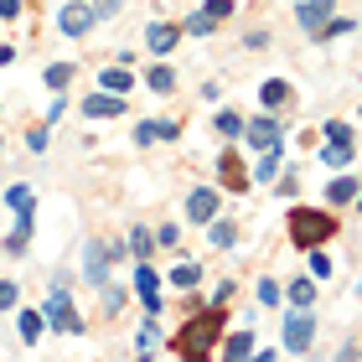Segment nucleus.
<instances>
[{
    "mask_svg": "<svg viewBox=\"0 0 362 362\" xmlns=\"http://www.w3.org/2000/svg\"><path fill=\"white\" fill-rule=\"evenodd\" d=\"M332 233H337V218H332V212H316V207H295V212H290V238L300 243V249L332 243Z\"/></svg>",
    "mask_w": 362,
    "mask_h": 362,
    "instance_id": "1",
    "label": "nucleus"
},
{
    "mask_svg": "<svg viewBox=\"0 0 362 362\" xmlns=\"http://www.w3.org/2000/svg\"><path fill=\"white\" fill-rule=\"evenodd\" d=\"M218 337H223V321H218V316H197V321L181 326L176 352H181V357H192V362H202V357L212 352V341H218Z\"/></svg>",
    "mask_w": 362,
    "mask_h": 362,
    "instance_id": "2",
    "label": "nucleus"
},
{
    "mask_svg": "<svg viewBox=\"0 0 362 362\" xmlns=\"http://www.w3.org/2000/svg\"><path fill=\"white\" fill-rule=\"evenodd\" d=\"M42 316H47V326H57V332H68V337H83V332H88V326H83V316H78V305H73V295H68V285H62V279H52V295H47Z\"/></svg>",
    "mask_w": 362,
    "mask_h": 362,
    "instance_id": "3",
    "label": "nucleus"
},
{
    "mask_svg": "<svg viewBox=\"0 0 362 362\" xmlns=\"http://www.w3.org/2000/svg\"><path fill=\"white\" fill-rule=\"evenodd\" d=\"M93 26H98V16H93L88 0H68V6L57 11V31L62 37H88Z\"/></svg>",
    "mask_w": 362,
    "mask_h": 362,
    "instance_id": "4",
    "label": "nucleus"
},
{
    "mask_svg": "<svg viewBox=\"0 0 362 362\" xmlns=\"http://www.w3.org/2000/svg\"><path fill=\"white\" fill-rule=\"evenodd\" d=\"M310 337H316V321H310V305H295L285 316V352H305Z\"/></svg>",
    "mask_w": 362,
    "mask_h": 362,
    "instance_id": "5",
    "label": "nucleus"
},
{
    "mask_svg": "<svg viewBox=\"0 0 362 362\" xmlns=\"http://www.w3.org/2000/svg\"><path fill=\"white\" fill-rule=\"evenodd\" d=\"M83 114H88V119H119V114H124V93H88L83 98Z\"/></svg>",
    "mask_w": 362,
    "mask_h": 362,
    "instance_id": "6",
    "label": "nucleus"
},
{
    "mask_svg": "<svg viewBox=\"0 0 362 362\" xmlns=\"http://www.w3.org/2000/svg\"><path fill=\"white\" fill-rule=\"evenodd\" d=\"M243 140L254 151H274L279 145V119H243Z\"/></svg>",
    "mask_w": 362,
    "mask_h": 362,
    "instance_id": "7",
    "label": "nucleus"
},
{
    "mask_svg": "<svg viewBox=\"0 0 362 362\" xmlns=\"http://www.w3.org/2000/svg\"><path fill=\"white\" fill-rule=\"evenodd\" d=\"M337 11V0H300V6H295V21H300L310 37H316V31L326 26V16Z\"/></svg>",
    "mask_w": 362,
    "mask_h": 362,
    "instance_id": "8",
    "label": "nucleus"
},
{
    "mask_svg": "<svg viewBox=\"0 0 362 362\" xmlns=\"http://www.w3.org/2000/svg\"><path fill=\"white\" fill-rule=\"evenodd\" d=\"M218 202H223V197L212 192V187H197V192L187 197V218H192V223H212V218H218Z\"/></svg>",
    "mask_w": 362,
    "mask_h": 362,
    "instance_id": "9",
    "label": "nucleus"
},
{
    "mask_svg": "<svg viewBox=\"0 0 362 362\" xmlns=\"http://www.w3.org/2000/svg\"><path fill=\"white\" fill-rule=\"evenodd\" d=\"M135 290H140L145 310H151V316H156V310H160V274H156L151 264H145V259H140V269H135Z\"/></svg>",
    "mask_w": 362,
    "mask_h": 362,
    "instance_id": "10",
    "label": "nucleus"
},
{
    "mask_svg": "<svg viewBox=\"0 0 362 362\" xmlns=\"http://www.w3.org/2000/svg\"><path fill=\"white\" fill-rule=\"evenodd\" d=\"M176 42H181V26H171V21H156L151 31H145V47H151L156 57H166V52H176Z\"/></svg>",
    "mask_w": 362,
    "mask_h": 362,
    "instance_id": "11",
    "label": "nucleus"
},
{
    "mask_svg": "<svg viewBox=\"0 0 362 362\" xmlns=\"http://www.w3.org/2000/svg\"><path fill=\"white\" fill-rule=\"evenodd\" d=\"M109 249H98V243H88V249H83V274H88V285H104V279H109Z\"/></svg>",
    "mask_w": 362,
    "mask_h": 362,
    "instance_id": "12",
    "label": "nucleus"
},
{
    "mask_svg": "<svg viewBox=\"0 0 362 362\" xmlns=\"http://www.w3.org/2000/svg\"><path fill=\"white\" fill-rule=\"evenodd\" d=\"M6 207L16 212V223H31V207H37V202H31V187H26V181L6 187Z\"/></svg>",
    "mask_w": 362,
    "mask_h": 362,
    "instance_id": "13",
    "label": "nucleus"
},
{
    "mask_svg": "<svg viewBox=\"0 0 362 362\" xmlns=\"http://www.w3.org/2000/svg\"><path fill=\"white\" fill-rule=\"evenodd\" d=\"M249 181H259V187L279 181V145H274V151H259V160H254V176H249Z\"/></svg>",
    "mask_w": 362,
    "mask_h": 362,
    "instance_id": "14",
    "label": "nucleus"
},
{
    "mask_svg": "<svg viewBox=\"0 0 362 362\" xmlns=\"http://www.w3.org/2000/svg\"><path fill=\"white\" fill-rule=\"evenodd\" d=\"M207 243H212V249H233V243H238V228L228 223V218H212V223H207Z\"/></svg>",
    "mask_w": 362,
    "mask_h": 362,
    "instance_id": "15",
    "label": "nucleus"
},
{
    "mask_svg": "<svg viewBox=\"0 0 362 362\" xmlns=\"http://www.w3.org/2000/svg\"><path fill=\"white\" fill-rule=\"evenodd\" d=\"M212 31H218V16L212 11H197V16L181 21V37H212Z\"/></svg>",
    "mask_w": 362,
    "mask_h": 362,
    "instance_id": "16",
    "label": "nucleus"
},
{
    "mask_svg": "<svg viewBox=\"0 0 362 362\" xmlns=\"http://www.w3.org/2000/svg\"><path fill=\"white\" fill-rule=\"evenodd\" d=\"M42 332H47V316H42V310H21V341H26V347H37Z\"/></svg>",
    "mask_w": 362,
    "mask_h": 362,
    "instance_id": "17",
    "label": "nucleus"
},
{
    "mask_svg": "<svg viewBox=\"0 0 362 362\" xmlns=\"http://www.w3.org/2000/svg\"><path fill=\"white\" fill-rule=\"evenodd\" d=\"M218 176H223V187H233V192L249 187V176L238 171V156H223V160H218Z\"/></svg>",
    "mask_w": 362,
    "mask_h": 362,
    "instance_id": "18",
    "label": "nucleus"
},
{
    "mask_svg": "<svg viewBox=\"0 0 362 362\" xmlns=\"http://www.w3.org/2000/svg\"><path fill=\"white\" fill-rule=\"evenodd\" d=\"M212 124H218L223 140H238V135H243V114H238V109H218V119H212Z\"/></svg>",
    "mask_w": 362,
    "mask_h": 362,
    "instance_id": "19",
    "label": "nucleus"
},
{
    "mask_svg": "<svg viewBox=\"0 0 362 362\" xmlns=\"http://www.w3.org/2000/svg\"><path fill=\"white\" fill-rule=\"evenodd\" d=\"M223 357H233V362L238 357H254V332H233V337L223 341Z\"/></svg>",
    "mask_w": 362,
    "mask_h": 362,
    "instance_id": "20",
    "label": "nucleus"
},
{
    "mask_svg": "<svg viewBox=\"0 0 362 362\" xmlns=\"http://www.w3.org/2000/svg\"><path fill=\"white\" fill-rule=\"evenodd\" d=\"M347 160H352V145H337V140H326V151H321V166H332V171H347Z\"/></svg>",
    "mask_w": 362,
    "mask_h": 362,
    "instance_id": "21",
    "label": "nucleus"
},
{
    "mask_svg": "<svg viewBox=\"0 0 362 362\" xmlns=\"http://www.w3.org/2000/svg\"><path fill=\"white\" fill-rule=\"evenodd\" d=\"M42 83H47V88H52V93H62V88H68V83H73V62H52V68H47V73H42Z\"/></svg>",
    "mask_w": 362,
    "mask_h": 362,
    "instance_id": "22",
    "label": "nucleus"
},
{
    "mask_svg": "<svg viewBox=\"0 0 362 362\" xmlns=\"http://www.w3.org/2000/svg\"><path fill=\"white\" fill-rule=\"evenodd\" d=\"M357 192H362V187H357V176H337V181H332V192H326V202H357Z\"/></svg>",
    "mask_w": 362,
    "mask_h": 362,
    "instance_id": "23",
    "label": "nucleus"
},
{
    "mask_svg": "<svg viewBox=\"0 0 362 362\" xmlns=\"http://www.w3.org/2000/svg\"><path fill=\"white\" fill-rule=\"evenodd\" d=\"M145 83H151V93H171L176 88V73L166 68V62H156V68L145 73Z\"/></svg>",
    "mask_w": 362,
    "mask_h": 362,
    "instance_id": "24",
    "label": "nucleus"
},
{
    "mask_svg": "<svg viewBox=\"0 0 362 362\" xmlns=\"http://www.w3.org/2000/svg\"><path fill=\"white\" fill-rule=\"evenodd\" d=\"M285 300H290V305H310V300H316V285H310V279H290V285H285Z\"/></svg>",
    "mask_w": 362,
    "mask_h": 362,
    "instance_id": "25",
    "label": "nucleus"
},
{
    "mask_svg": "<svg viewBox=\"0 0 362 362\" xmlns=\"http://www.w3.org/2000/svg\"><path fill=\"white\" fill-rule=\"evenodd\" d=\"M129 83H135V78H129L124 68H109V73H98V88H109V93H129Z\"/></svg>",
    "mask_w": 362,
    "mask_h": 362,
    "instance_id": "26",
    "label": "nucleus"
},
{
    "mask_svg": "<svg viewBox=\"0 0 362 362\" xmlns=\"http://www.w3.org/2000/svg\"><path fill=\"white\" fill-rule=\"evenodd\" d=\"M197 279H202V269H197V264H192V259H181V264L171 269V285H176V290H192V285H197Z\"/></svg>",
    "mask_w": 362,
    "mask_h": 362,
    "instance_id": "27",
    "label": "nucleus"
},
{
    "mask_svg": "<svg viewBox=\"0 0 362 362\" xmlns=\"http://www.w3.org/2000/svg\"><path fill=\"white\" fill-rule=\"evenodd\" d=\"M352 26H357L352 16H347V21H337V16H326V26L316 31V42H332V37H352Z\"/></svg>",
    "mask_w": 362,
    "mask_h": 362,
    "instance_id": "28",
    "label": "nucleus"
},
{
    "mask_svg": "<svg viewBox=\"0 0 362 362\" xmlns=\"http://www.w3.org/2000/svg\"><path fill=\"white\" fill-rule=\"evenodd\" d=\"M93 290H98V300H104V310H109V316H114V310L124 305V290L114 285V279H104V285H93Z\"/></svg>",
    "mask_w": 362,
    "mask_h": 362,
    "instance_id": "29",
    "label": "nucleus"
},
{
    "mask_svg": "<svg viewBox=\"0 0 362 362\" xmlns=\"http://www.w3.org/2000/svg\"><path fill=\"white\" fill-rule=\"evenodd\" d=\"M285 98H290V83H264V88H259V104H264V109H279Z\"/></svg>",
    "mask_w": 362,
    "mask_h": 362,
    "instance_id": "30",
    "label": "nucleus"
},
{
    "mask_svg": "<svg viewBox=\"0 0 362 362\" xmlns=\"http://www.w3.org/2000/svg\"><path fill=\"white\" fill-rule=\"evenodd\" d=\"M156 347H160V337H156V321H145V326H140V337H135V352H140V357H151Z\"/></svg>",
    "mask_w": 362,
    "mask_h": 362,
    "instance_id": "31",
    "label": "nucleus"
},
{
    "mask_svg": "<svg viewBox=\"0 0 362 362\" xmlns=\"http://www.w3.org/2000/svg\"><path fill=\"white\" fill-rule=\"evenodd\" d=\"M151 249H156V238L145 233V228H135V233H129V254H135V259H151Z\"/></svg>",
    "mask_w": 362,
    "mask_h": 362,
    "instance_id": "32",
    "label": "nucleus"
},
{
    "mask_svg": "<svg viewBox=\"0 0 362 362\" xmlns=\"http://www.w3.org/2000/svg\"><path fill=\"white\" fill-rule=\"evenodd\" d=\"M279 300H285V290L274 279H259V305H279Z\"/></svg>",
    "mask_w": 362,
    "mask_h": 362,
    "instance_id": "33",
    "label": "nucleus"
},
{
    "mask_svg": "<svg viewBox=\"0 0 362 362\" xmlns=\"http://www.w3.org/2000/svg\"><path fill=\"white\" fill-rule=\"evenodd\" d=\"M326 140H337V145H352V129L341 124V119H326Z\"/></svg>",
    "mask_w": 362,
    "mask_h": 362,
    "instance_id": "34",
    "label": "nucleus"
},
{
    "mask_svg": "<svg viewBox=\"0 0 362 362\" xmlns=\"http://www.w3.org/2000/svg\"><path fill=\"white\" fill-rule=\"evenodd\" d=\"M310 274H316V279H326V274H332V259H326L321 249H310Z\"/></svg>",
    "mask_w": 362,
    "mask_h": 362,
    "instance_id": "35",
    "label": "nucleus"
},
{
    "mask_svg": "<svg viewBox=\"0 0 362 362\" xmlns=\"http://www.w3.org/2000/svg\"><path fill=\"white\" fill-rule=\"evenodd\" d=\"M88 6H93V16H98V21H109V16H114V11H119V6H124V0H88Z\"/></svg>",
    "mask_w": 362,
    "mask_h": 362,
    "instance_id": "36",
    "label": "nucleus"
},
{
    "mask_svg": "<svg viewBox=\"0 0 362 362\" xmlns=\"http://www.w3.org/2000/svg\"><path fill=\"white\" fill-rule=\"evenodd\" d=\"M156 135L160 140H181V124L176 119H156Z\"/></svg>",
    "mask_w": 362,
    "mask_h": 362,
    "instance_id": "37",
    "label": "nucleus"
},
{
    "mask_svg": "<svg viewBox=\"0 0 362 362\" xmlns=\"http://www.w3.org/2000/svg\"><path fill=\"white\" fill-rule=\"evenodd\" d=\"M156 249H181V243H176V228H171V223L156 233Z\"/></svg>",
    "mask_w": 362,
    "mask_h": 362,
    "instance_id": "38",
    "label": "nucleus"
},
{
    "mask_svg": "<svg viewBox=\"0 0 362 362\" xmlns=\"http://www.w3.org/2000/svg\"><path fill=\"white\" fill-rule=\"evenodd\" d=\"M0 310H16V285L11 279H0Z\"/></svg>",
    "mask_w": 362,
    "mask_h": 362,
    "instance_id": "39",
    "label": "nucleus"
},
{
    "mask_svg": "<svg viewBox=\"0 0 362 362\" xmlns=\"http://www.w3.org/2000/svg\"><path fill=\"white\" fill-rule=\"evenodd\" d=\"M151 140H160V135H156V119H145V124L135 129V145H151Z\"/></svg>",
    "mask_w": 362,
    "mask_h": 362,
    "instance_id": "40",
    "label": "nucleus"
},
{
    "mask_svg": "<svg viewBox=\"0 0 362 362\" xmlns=\"http://www.w3.org/2000/svg\"><path fill=\"white\" fill-rule=\"evenodd\" d=\"M202 11H212V16H218V21H223V16H233V0H207Z\"/></svg>",
    "mask_w": 362,
    "mask_h": 362,
    "instance_id": "41",
    "label": "nucleus"
},
{
    "mask_svg": "<svg viewBox=\"0 0 362 362\" xmlns=\"http://www.w3.org/2000/svg\"><path fill=\"white\" fill-rule=\"evenodd\" d=\"M21 16V0H0V21H16Z\"/></svg>",
    "mask_w": 362,
    "mask_h": 362,
    "instance_id": "42",
    "label": "nucleus"
},
{
    "mask_svg": "<svg viewBox=\"0 0 362 362\" xmlns=\"http://www.w3.org/2000/svg\"><path fill=\"white\" fill-rule=\"evenodd\" d=\"M228 295H233V279H223V285L212 290V305H228Z\"/></svg>",
    "mask_w": 362,
    "mask_h": 362,
    "instance_id": "43",
    "label": "nucleus"
},
{
    "mask_svg": "<svg viewBox=\"0 0 362 362\" xmlns=\"http://www.w3.org/2000/svg\"><path fill=\"white\" fill-rule=\"evenodd\" d=\"M0 62H16V52H11V47H0Z\"/></svg>",
    "mask_w": 362,
    "mask_h": 362,
    "instance_id": "44",
    "label": "nucleus"
},
{
    "mask_svg": "<svg viewBox=\"0 0 362 362\" xmlns=\"http://www.w3.org/2000/svg\"><path fill=\"white\" fill-rule=\"evenodd\" d=\"M357 207H362V192H357Z\"/></svg>",
    "mask_w": 362,
    "mask_h": 362,
    "instance_id": "45",
    "label": "nucleus"
}]
</instances>
